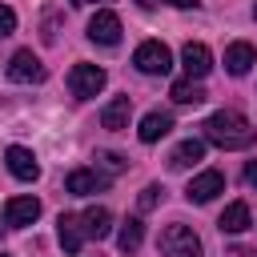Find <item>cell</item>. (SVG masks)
<instances>
[{"mask_svg": "<svg viewBox=\"0 0 257 257\" xmlns=\"http://www.w3.org/2000/svg\"><path fill=\"white\" fill-rule=\"evenodd\" d=\"M201 128H205V141L217 145V149H225V153H233V149H249V145L257 141V128H249V120H245L241 112H233V108L213 112Z\"/></svg>", "mask_w": 257, "mask_h": 257, "instance_id": "obj_1", "label": "cell"}, {"mask_svg": "<svg viewBox=\"0 0 257 257\" xmlns=\"http://www.w3.org/2000/svg\"><path fill=\"white\" fill-rule=\"evenodd\" d=\"M157 249H161V257H201V237H197L189 225L173 221V225L161 229Z\"/></svg>", "mask_w": 257, "mask_h": 257, "instance_id": "obj_2", "label": "cell"}, {"mask_svg": "<svg viewBox=\"0 0 257 257\" xmlns=\"http://www.w3.org/2000/svg\"><path fill=\"white\" fill-rule=\"evenodd\" d=\"M133 64H137V72H145V76H165V72L173 68V52H169L161 40H145V44H137Z\"/></svg>", "mask_w": 257, "mask_h": 257, "instance_id": "obj_3", "label": "cell"}, {"mask_svg": "<svg viewBox=\"0 0 257 257\" xmlns=\"http://www.w3.org/2000/svg\"><path fill=\"white\" fill-rule=\"evenodd\" d=\"M104 80H108V72H104L100 64H72V72H68V92H72L76 100H88V96H96V92L104 88Z\"/></svg>", "mask_w": 257, "mask_h": 257, "instance_id": "obj_4", "label": "cell"}, {"mask_svg": "<svg viewBox=\"0 0 257 257\" xmlns=\"http://www.w3.org/2000/svg\"><path fill=\"white\" fill-rule=\"evenodd\" d=\"M8 80H16V84H36V80H44V64H40V56H36L32 48L12 52V60H8Z\"/></svg>", "mask_w": 257, "mask_h": 257, "instance_id": "obj_5", "label": "cell"}, {"mask_svg": "<svg viewBox=\"0 0 257 257\" xmlns=\"http://www.w3.org/2000/svg\"><path fill=\"white\" fill-rule=\"evenodd\" d=\"M217 193H225V173H217V169L197 173V177L189 181V189H185V197H189L193 205H209Z\"/></svg>", "mask_w": 257, "mask_h": 257, "instance_id": "obj_6", "label": "cell"}, {"mask_svg": "<svg viewBox=\"0 0 257 257\" xmlns=\"http://www.w3.org/2000/svg\"><path fill=\"white\" fill-rule=\"evenodd\" d=\"M108 181H112V177H104L100 169H72V173L64 177V189H68L72 197H88V193L108 189Z\"/></svg>", "mask_w": 257, "mask_h": 257, "instance_id": "obj_7", "label": "cell"}, {"mask_svg": "<svg viewBox=\"0 0 257 257\" xmlns=\"http://www.w3.org/2000/svg\"><path fill=\"white\" fill-rule=\"evenodd\" d=\"M4 161H8V173H12L16 181H36V177H40V161H36V153L24 149V145H12V149L4 153Z\"/></svg>", "mask_w": 257, "mask_h": 257, "instance_id": "obj_8", "label": "cell"}, {"mask_svg": "<svg viewBox=\"0 0 257 257\" xmlns=\"http://www.w3.org/2000/svg\"><path fill=\"white\" fill-rule=\"evenodd\" d=\"M88 40H92V44H116V40H120V16L108 12V8H100V12L88 20Z\"/></svg>", "mask_w": 257, "mask_h": 257, "instance_id": "obj_9", "label": "cell"}, {"mask_svg": "<svg viewBox=\"0 0 257 257\" xmlns=\"http://www.w3.org/2000/svg\"><path fill=\"white\" fill-rule=\"evenodd\" d=\"M181 64H185V72H189V80H201L209 68H213V52L201 44V40H189L185 48H181Z\"/></svg>", "mask_w": 257, "mask_h": 257, "instance_id": "obj_10", "label": "cell"}, {"mask_svg": "<svg viewBox=\"0 0 257 257\" xmlns=\"http://www.w3.org/2000/svg\"><path fill=\"white\" fill-rule=\"evenodd\" d=\"M36 217H40V201H36V197H12V201L4 205V225H12V229L32 225Z\"/></svg>", "mask_w": 257, "mask_h": 257, "instance_id": "obj_11", "label": "cell"}, {"mask_svg": "<svg viewBox=\"0 0 257 257\" xmlns=\"http://www.w3.org/2000/svg\"><path fill=\"white\" fill-rule=\"evenodd\" d=\"M76 217H80L84 241H100V237H108V229H112V213H108L104 205H92V209H84V213H76Z\"/></svg>", "mask_w": 257, "mask_h": 257, "instance_id": "obj_12", "label": "cell"}, {"mask_svg": "<svg viewBox=\"0 0 257 257\" xmlns=\"http://www.w3.org/2000/svg\"><path fill=\"white\" fill-rule=\"evenodd\" d=\"M253 60H257V52H253L249 40H233V44L225 48V68H229V76H245V72L253 68Z\"/></svg>", "mask_w": 257, "mask_h": 257, "instance_id": "obj_13", "label": "cell"}, {"mask_svg": "<svg viewBox=\"0 0 257 257\" xmlns=\"http://www.w3.org/2000/svg\"><path fill=\"white\" fill-rule=\"evenodd\" d=\"M128 116H133V100H128V96H112V100L100 108V124H104L108 133L128 128Z\"/></svg>", "mask_w": 257, "mask_h": 257, "instance_id": "obj_14", "label": "cell"}, {"mask_svg": "<svg viewBox=\"0 0 257 257\" xmlns=\"http://www.w3.org/2000/svg\"><path fill=\"white\" fill-rule=\"evenodd\" d=\"M56 233H60V245H64V253H68V257H76V253H80V245H84L80 217H76V213H60V221H56Z\"/></svg>", "mask_w": 257, "mask_h": 257, "instance_id": "obj_15", "label": "cell"}, {"mask_svg": "<svg viewBox=\"0 0 257 257\" xmlns=\"http://www.w3.org/2000/svg\"><path fill=\"white\" fill-rule=\"evenodd\" d=\"M169 128H173V116H169V112H149V116L141 120L137 137H141L145 145H157L161 137H169Z\"/></svg>", "mask_w": 257, "mask_h": 257, "instance_id": "obj_16", "label": "cell"}, {"mask_svg": "<svg viewBox=\"0 0 257 257\" xmlns=\"http://www.w3.org/2000/svg\"><path fill=\"white\" fill-rule=\"evenodd\" d=\"M249 225H253V221H249V205H245V201L225 205V213H221V221H217L221 233H245Z\"/></svg>", "mask_w": 257, "mask_h": 257, "instance_id": "obj_17", "label": "cell"}, {"mask_svg": "<svg viewBox=\"0 0 257 257\" xmlns=\"http://www.w3.org/2000/svg\"><path fill=\"white\" fill-rule=\"evenodd\" d=\"M197 161H205V141H197V137L181 141V145L173 149V157H169L173 169H189V165H197Z\"/></svg>", "mask_w": 257, "mask_h": 257, "instance_id": "obj_18", "label": "cell"}, {"mask_svg": "<svg viewBox=\"0 0 257 257\" xmlns=\"http://www.w3.org/2000/svg\"><path fill=\"white\" fill-rule=\"evenodd\" d=\"M141 241H145V225H141V217H128V221L120 225V233H116L120 253H137V249H141Z\"/></svg>", "mask_w": 257, "mask_h": 257, "instance_id": "obj_19", "label": "cell"}, {"mask_svg": "<svg viewBox=\"0 0 257 257\" xmlns=\"http://www.w3.org/2000/svg\"><path fill=\"white\" fill-rule=\"evenodd\" d=\"M169 96H173L177 104H201V100H205V88H201L197 80H173Z\"/></svg>", "mask_w": 257, "mask_h": 257, "instance_id": "obj_20", "label": "cell"}, {"mask_svg": "<svg viewBox=\"0 0 257 257\" xmlns=\"http://www.w3.org/2000/svg\"><path fill=\"white\" fill-rule=\"evenodd\" d=\"M92 161H96V169H100L104 177H116V173H124V169H128V161H124L120 153H108V149H96V157H92Z\"/></svg>", "mask_w": 257, "mask_h": 257, "instance_id": "obj_21", "label": "cell"}, {"mask_svg": "<svg viewBox=\"0 0 257 257\" xmlns=\"http://www.w3.org/2000/svg\"><path fill=\"white\" fill-rule=\"evenodd\" d=\"M161 197H165V189H161V185H145V189H141V197H137V209H141V213H149V209H157V201H161Z\"/></svg>", "mask_w": 257, "mask_h": 257, "instance_id": "obj_22", "label": "cell"}, {"mask_svg": "<svg viewBox=\"0 0 257 257\" xmlns=\"http://www.w3.org/2000/svg\"><path fill=\"white\" fill-rule=\"evenodd\" d=\"M16 32V12L8 4H0V36H12Z\"/></svg>", "mask_w": 257, "mask_h": 257, "instance_id": "obj_23", "label": "cell"}, {"mask_svg": "<svg viewBox=\"0 0 257 257\" xmlns=\"http://www.w3.org/2000/svg\"><path fill=\"white\" fill-rule=\"evenodd\" d=\"M245 185H249V189H257V161H249V165H245Z\"/></svg>", "mask_w": 257, "mask_h": 257, "instance_id": "obj_24", "label": "cell"}, {"mask_svg": "<svg viewBox=\"0 0 257 257\" xmlns=\"http://www.w3.org/2000/svg\"><path fill=\"white\" fill-rule=\"evenodd\" d=\"M173 8H197V0H169Z\"/></svg>", "mask_w": 257, "mask_h": 257, "instance_id": "obj_25", "label": "cell"}, {"mask_svg": "<svg viewBox=\"0 0 257 257\" xmlns=\"http://www.w3.org/2000/svg\"><path fill=\"white\" fill-rule=\"evenodd\" d=\"M72 4H104V0H72Z\"/></svg>", "mask_w": 257, "mask_h": 257, "instance_id": "obj_26", "label": "cell"}, {"mask_svg": "<svg viewBox=\"0 0 257 257\" xmlns=\"http://www.w3.org/2000/svg\"><path fill=\"white\" fill-rule=\"evenodd\" d=\"M0 257H8V253H0Z\"/></svg>", "mask_w": 257, "mask_h": 257, "instance_id": "obj_27", "label": "cell"}, {"mask_svg": "<svg viewBox=\"0 0 257 257\" xmlns=\"http://www.w3.org/2000/svg\"><path fill=\"white\" fill-rule=\"evenodd\" d=\"M253 16H257V8H253Z\"/></svg>", "mask_w": 257, "mask_h": 257, "instance_id": "obj_28", "label": "cell"}]
</instances>
